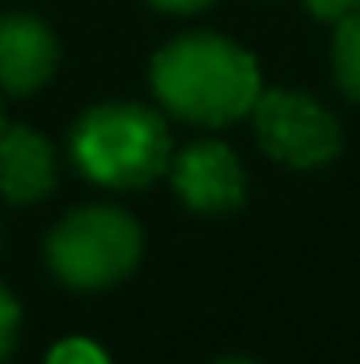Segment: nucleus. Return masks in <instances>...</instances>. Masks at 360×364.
Wrapping results in <instances>:
<instances>
[{
  "label": "nucleus",
  "instance_id": "nucleus-14",
  "mask_svg": "<svg viewBox=\"0 0 360 364\" xmlns=\"http://www.w3.org/2000/svg\"><path fill=\"white\" fill-rule=\"evenodd\" d=\"M0 132H4V114H0Z\"/></svg>",
  "mask_w": 360,
  "mask_h": 364
},
{
  "label": "nucleus",
  "instance_id": "nucleus-13",
  "mask_svg": "<svg viewBox=\"0 0 360 364\" xmlns=\"http://www.w3.org/2000/svg\"><path fill=\"white\" fill-rule=\"evenodd\" d=\"M216 364H255V360H246V356H225V360H216Z\"/></svg>",
  "mask_w": 360,
  "mask_h": 364
},
{
  "label": "nucleus",
  "instance_id": "nucleus-4",
  "mask_svg": "<svg viewBox=\"0 0 360 364\" xmlns=\"http://www.w3.org/2000/svg\"><path fill=\"white\" fill-rule=\"evenodd\" d=\"M250 114H255V132H259L263 153L292 166V170L327 166L344 149V132H339L335 114L327 106H318L314 97H305V93H288V90L259 93Z\"/></svg>",
  "mask_w": 360,
  "mask_h": 364
},
{
  "label": "nucleus",
  "instance_id": "nucleus-8",
  "mask_svg": "<svg viewBox=\"0 0 360 364\" xmlns=\"http://www.w3.org/2000/svg\"><path fill=\"white\" fill-rule=\"evenodd\" d=\"M335 81L352 102H360V9H352L335 30Z\"/></svg>",
  "mask_w": 360,
  "mask_h": 364
},
{
  "label": "nucleus",
  "instance_id": "nucleus-10",
  "mask_svg": "<svg viewBox=\"0 0 360 364\" xmlns=\"http://www.w3.org/2000/svg\"><path fill=\"white\" fill-rule=\"evenodd\" d=\"M47 364H110V360L90 339H64V343H55V352L47 356Z\"/></svg>",
  "mask_w": 360,
  "mask_h": 364
},
{
  "label": "nucleus",
  "instance_id": "nucleus-5",
  "mask_svg": "<svg viewBox=\"0 0 360 364\" xmlns=\"http://www.w3.org/2000/svg\"><path fill=\"white\" fill-rule=\"evenodd\" d=\"M170 178L191 212H233L246 199V174L238 157L216 140L186 144L170 166Z\"/></svg>",
  "mask_w": 360,
  "mask_h": 364
},
{
  "label": "nucleus",
  "instance_id": "nucleus-7",
  "mask_svg": "<svg viewBox=\"0 0 360 364\" xmlns=\"http://www.w3.org/2000/svg\"><path fill=\"white\" fill-rule=\"evenodd\" d=\"M55 186V149L30 127L0 132V195L9 203H34Z\"/></svg>",
  "mask_w": 360,
  "mask_h": 364
},
{
  "label": "nucleus",
  "instance_id": "nucleus-12",
  "mask_svg": "<svg viewBox=\"0 0 360 364\" xmlns=\"http://www.w3.org/2000/svg\"><path fill=\"white\" fill-rule=\"evenodd\" d=\"M153 9H166V13H195V9H203V4H212V0H149Z\"/></svg>",
  "mask_w": 360,
  "mask_h": 364
},
{
  "label": "nucleus",
  "instance_id": "nucleus-1",
  "mask_svg": "<svg viewBox=\"0 0 360 364\" xmlns=\"http://www.w3.org/2000/svg\"><path fill=\"white\" fill-rule=\"evenodd\" d=\"M149 81L157 102L186 123L225 127L255 110L259 64L221 34H182L153 55Z\"/></svg>",
  "mask_w": 360,
  "mask_h": 364
},
{
  "label": "nucleus",
  "instance_id": "nucleus-11",
  "mask_svg": "<svg viewBox=\"0 0 360 364\" xmlns=\"http://www.w3.org/2000/svg\"><path fill=\"white\" fill-rule=\"evenodd\" d=\"M305 4H309V13H314V17L335 21V26H339L352 9H360V0H305Z\"/></svg>",
  "mask_w": 360,
  "mask_h": 364
},
{
  "label": "nucleus",
  "instance_id": "nucleus-2",
  "mask_svg": "<svg viewBox=\"0 0 360 364\" xmlns=\"http://www.w3.org/2000/svg\"><path fill=\"white\" fill-rule=\"evenodd\" d=\"M73 157L81 174L97 186L136 191L170 170V127L149 106L102 102L77 119Z\"/></svg>",
  "mask_w": 360,
  "mask_h": 364
},
{
  "label": "nucleus",
  "instance_id": "nucleus-6",
  "mask_svg": "<svg viewBox=\"0 0 360 364\" xmlns=\"http://www.w3.org/2000/svg\"><path fill=\"white\" fill-rule=\"evenodd\" d=\"M60 64L55 34L30 17V13H4L0 17V90L13 97L43 90Z\"/></svg>",
  "mask_w": 360,
  "mask_h": 364
},
{
  "label": "nucleus",
  "instance_id": "nucleus-9",
  "mask_svg": "<svg viewBox=\"0 0 360 364\" xmlns=\"http://www.w3.org/2000/svg\"><path fill=\"white\" fill-rule=\"evenodd\" d=\"M17 335H21V305H17V301H13V292L0 284V360H9V356H13Z\"/></svg>",
  "mask_w": 360,
  "mask_h": 364
},
{
  "label": "nucleus",
  "instance_id": "nucleus-3",
  "mask_svg": "<svg viewBox=\"0 0 360 364\" xmlns=\"http://www.w3.org/2000/svg\"><path fill=\"white\" fill-rule=\"evenodd\" d=\"M140 225L119 208H77L47 237V267L60 284L97 292L119 284L140 263Z\"/></svg>",
  "mask_w": 360,
  "mask_h": 364
}]
</instances>
